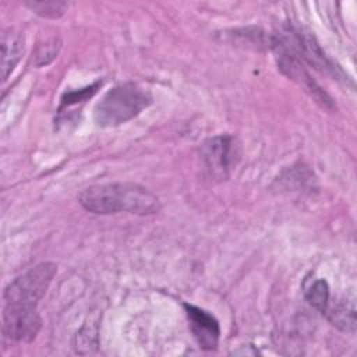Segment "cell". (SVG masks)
<instances>
[{"mask_svg": "<svg viewBox=\"0 0 357 357\" xmlns=\"http://www.w3.org/2000/svg\"><path fill=\"white\" fill-rule=\"evenodd\" d=\"M78 201L84 209L96 215L128 212L144 216L160 209L159 198L148 188L134 183L95 184L82 190Z\"/></svg>", "mask_w": 357, "mask_h": 357, "instance_id": "1", "label": "cell"}, {"mask_svg": "<svg viewBox=\"0 0 357 357\" xmlns=\"http://www.w3.org/2000/svg\"><path fill=\"white\" fill-rule=\"evenodd\" d=\"M183 307L190 322V329L199 347L204 350H215L218 347L220 335L218 319L211 312L194 304L184 303Z\"/></svg>", "mask_w": 357, "mask_h": 357, "instance_id": "6", "label": "cell"}, {"mask_svg": "<svg viewBox=\"0 0 357 357\" xmlns=\"http://www.w3.org/2000/svg\"><path fill=\"white\" fill-rule=\"evenodd\" d=\"M96 346H98V328L85 325L75 336L77 351H79L81 347H86V351H89L91 347L96 349Z\"/></svg>", "mask_w": 357, "mask_h": 357, "instance_id": "13", "label": "cell"}, {"mask_svg": "<svg viewBox=\"0 0 357 357\" xmlns=\"http://www.w3.org/2000/svg\"><path fill=\"white\" fill-rule=\"evenodd\" d=\"M42 326L36 307L4 304L1 315L3 336L11 342H32Z\"/></svg>", "mask_w": 357, "mask_h": 357, "instance_id": "5", "label": "cell"}, {"mask_svg": "<svg viewBox=\"0 0 357 357\" xmlns=\"http://www.w3.org/2000/svg\"><path fill=\"white\" fill-rule=\"evenodd\" d=\"M56 273L57 265L53 262H40L35 265L25 273L17 276L4 289V304L36 307Z\"/></svg>", "mask_w": 357, "mask_h": 357, "instance_id": "3", "label": "cell"}, {"mask_svg": "<svg viewBox=\"0 0 357 357\" xmlns=\"http://www.w3.org/2000/svg\"><path fill=\"white\" fill-rule=\"evenodd\" d=\"M102 82H96L91 86H85L82 89H78V91H71V92H67L63 95L61 98V107H67V106H73V105H77L79 102H85L88 98H91L99 88ZM60 107V109H61Z\"/></svg>", "mask_w": 357, "mask_h": 357, "instance_id": "12", "label": "cell"}, {"mask_svg": "<svg viewBox=\"0 0 357 357\" xmlns=\"http://www.w3.org/2000/svg\"><path fill=\"white\" fill-rule=\"evenodd\" d=\"M204 167L213 178H226L240 158V148L231 135L222 134L206 139L199 149Z\"/></svg>", "mask_w": 357, "mask_h": 357, "instance_id": "4", "label": "cell"}, {"mask_svg": "<svg viewBox=\"0 0 357 357\" xmlns=\"http://www.w3.org/2000/svg\"><path fill=\"white\" fill-rule=\"evenodd\" d=\"M24 54V36L13 28L1 32V77L7 81Z\"/></svg>", "mask_w": 357, "mask_h": 357, "instance_id": "7", "label": "cell"}, {"mask_svg": "<svg viewBox=\"0 0 357 357\" xmlns=\"http://www.w3.org/2000/svg\"><path fill=\"white\" fill-rule=\"evenodd\" d=\"M152 103L148 89L135 82H123L112 88L98 102L93 110V120L100 127H116L135 116Z\"/></svg>", "mask_w": 357, "mask_h": 357, "instance_id": "2", "label": "cell"}, {"mask_svg": "<svg viewBox=\"0 0 357 357\" xmlns=\"http://www.w3.org/2000/svg\"><path fill=\"white\" fill-rule=\"evenodd\" d=\"M25 6L43 18H59L67 10V3L59 0H26Z\"/></svg>", "mask_w": 357, "mask_h": 357, "instance_id": "10", "label": "cell"}, {"mask_svg": "<svg viewBox=\"0 0 357 357\" xmlns=\"http://www.w3.org/2000/svg\"><path fill=\"white\" fill-rule=\"evenodd\" d=\"M303 293L308 304L319 311L322 315L329 305V286L328 282L322 278H305L303 283Z\"/></svg>", "mask_w": 357, "mask_h": 357, "instance_id": "9", "label": "cell"}, {"mask_svg": "<svg viewBox=\"0 0 357 357\" xmlns=\"http://www.w3.org/2000/svg\"><path fill=\"white\" fill-rule=\"evenodd\" d=\"M326 319L342 332H356V305L353 300H339L333 305H328L324 312Z\"/></svg>", "mask_w": 357, "mask_h": 357, "instance_id": "8", "label": "cell"}, {"mask_svg": "<svg viewBox=\"0 0 357 357\" xmlns=\"http://www.w3.org/2000/svg\"><path fill=\"white\" fill-rule=\"evenodd\" d=\"M60 47H61V42L57 38H53V39L46 40L45 43L39 45L33 53L35 66L42 67V66H46L50 61H53L57 57Z\"/></svg>", "mask_w": 357, "mask_h": 357, "instance_id": "11", "label": "cell"}]
</instances>
